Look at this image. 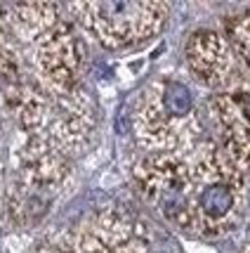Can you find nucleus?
Listing matches in <instances>:
<instances>
[{"label": "nucleus", "instance_id": "f257e3e1", "mask_svg": "<svg viewBox=\"0 0 250 253\" xmlns=\"http://www.w3.org/2000/svg\"><path fill=\"white\" fill-rule=\"evenodd\" d=\"M194 237L219 239L236 230L248 209L246 177L217 142H201L189 154Z\"/></svg>", "mask_w": 250, "mask_h": 253}, {"label": "nucleus", "instance_id": "f03ea898", "mask_svg": "<svg viewBox=\"0 0 250 253\" xmlns=\"http://www.w3.org/2000/svg\"><path fill=\"white\" fill-rule=\"evenodd\" d=\"M132 128L149 154H194L201 144V116L191 88L179 78L149 83L140 92Z\"/></svg>", "mask_w": 250, "mask_h": 253}, {"label": "nucleus", "instance_id": "7ed1b4c3", "mask_svg": "<svg viewBox=\"0 0 250 253\" xmlns=\"http://www.w3.org/2000/svg\"><path fill=\"white\" fill-rule=\"evenodd\" d=\"M69 14L107 50H125L146 43L161 33L168 19V5L132 0L71 2Z\"/></svg>", "mask_w": 250, "mask_h": 253}, {"label": "nucleus", "instance_id": "20e7f679", "mask_svg": "<svg viewBox=\"0 0 250 253\" xmlns=\"http://www.w3.org/2000/svg\"><path fill=\"white\" fill-rule=\"evenodd\" d=\"M64 253H175L153 225L118 211H97L52 237Z\"/></svg>", "mask_w": 250, "mask_h": 253}, {"label": "nucleus", "instance_id": "39448f33", "mask_svg": "<svg viewBox=\"0 0 250 253\" xmlns=\"http://www.w3.org/2000/svg\"><path fill=\"white\" fill-rule=\"evenodd\" d=\"M26 47V64L31 69L33 83L47 97L66 95L80 88V74L85 64V50L73 24L59 17L47 29L22 41Z\"/></svg>", "mask_w": 250, "mask_h": 253}, {"label": "nucleus", "instance_id": "423d86ee", "mask_svg": "<svg viewBox=\"0 0 250 253\" xmlns=\"http://www.w3.org/2000/svg\"><path fill=\"white\" fill-rule=\"evenodd\" d=\"M135 180L144 201L158 211L168 225L194 237L189 156L146 154L135 166Z\"/></svg>", "mask_w": 250, "mask_h": 253}, {"label": "nucleus", "instance_id": "0eeeda50", "mask_svg": "<svg viewBox=\"0 0 250 253\" xmlns=\"http://www.w3.org/2000/svg\"><path fill=\"white\" fill-rule=\"evenodd\" d=\"M69 177V159L40 135H26L14 152V182L7 192L52 204Z\"/></svg>", "mask_w": 250, "mask_h": 253}, {"label": "nucleus", "instance_id": "6e6552de", "mask_svg": "<svg viewBox=\"0 0 250 253\" xmlns=\"http://www.w3.org/2000/svg\"><path fill=\"white\" fill-rule=\"evenodd\" d=\"M95 128H97L95 104L83 85L66 95L47 97V116L40 137H45L66 159L85 152V147L95 135Z\"/></svg>", "mask_w": 250, "mask_h": 253}, {"label": "nucleus", "instance_id": "1a4fd4ad", "mask_svg": "<svg viewBox=\"0 0 250 253\" xmlns=\"http://www.w3.org/2000/svg\"><path fill=\"white\" fill-rule=\"evenodd\" d=\"M210 114L219 130V147L231 164L250 173V81H231L210 97Z\"/></svg>", "mask_w": 250, "mask_h": 253}, {"label": "nucleus", "instance_id": "9d476101", "mask_svg": "<svg viewBox=\"0 0 250 253\" xmlns=\"http://www.w3.org/2000/svg\"><path fill=\"white\" fill-rule=\"evenodd\" d=\"M184 59L198 83L208 88H227L236 81V57L229 47L224 33L215 29H196L184 45Z\"/></svg>", "mask_w": 250, "mask_h": 253}, {"label": "nucleus", "instance_id": "9b49d317", "mask_svg": "<svg viewBox=\"0 0 250 253\" xmlns=\"http://www.w3.org/2000/svg\"><path fill=\"white\" fill-rule=\"evenodd\" d=\"M24 59L17 43L5 29H0V88H10L14 83L24 81Z\"/></svg>", "mask_w": 250, "mask_h": 253}, {"label": "nucleus", "instance_id": "f8f14e48", "mask_svg": "<svg viewBox=\"0 0 250 253\" xmlns=\"http://www.w3.org/2000/svg\"><path fill=\"white\" fill-rule=\"evenodd\" d=\"M224 33L234 57H239V62L250 71V10L227 17Z\"/></svg>", "mask_w": 250, "mask_h": 253}, {"label": "nucleus", "instance_id": "ddd939ff", "mask_svg": "<svg viewBox=\"0 0 250 253\" xmlns=\"http://www.w3.org/2000/svg\"><path fill=\"white\" fill-rule=\"evenodd\" d=\"M31 253H64V251H62V249L57 246L55 239H47L45 244H38V246H36Z\"/></svg>", "mask_w": 250, "mask_h": 253}, {"label": "nucleus", "instance_id": "4468645a", "mask_svg": "<svg viewBox=\"0 0 250 253\" xmlns=\"http://www.w3.org/2000/svg\"><path fill=\"white\" fill-rule=\"evenodd\" d=\"M241 253H250V244H248V246H246V249H243V251H241Z\"/></svg>", "mask_w": 250, "mask_h": 253}]
</instances>
